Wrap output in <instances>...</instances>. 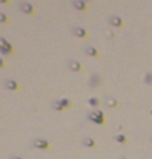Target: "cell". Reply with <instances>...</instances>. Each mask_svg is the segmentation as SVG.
Segmentation results:
<instances>
[{"mask_svg": "<svg viewBox=\"0 0 152 159\" xmlns=\"http://www.w3.org/2000/svg\"><path fill=\"white\" fill-rule=\"evenodd\" d=\"M115 141H116V142H119V143H124V142H126V137H124V135H122V134H119V135H116V137H115Z\"/></svg>", "mask_w": 152, "mask_h": 159, "instance_id": "ac0fdd59", "label": "cell"}, {"mask_svg": "<svg viewBox=\"0 0 152 159\" xmlns=\"http://www.w3.org/2000/svg\"><path fill=\"white\" fill-rule=\"evenodd\" d=\"M58 102H60L64 107H69V106H70V103H71V102L69 101V99H66V98H60V99H58Z\"/></svg>", "mask_w": 152, "mask_h": 159, "instance_id": "9a60e30c", "label": "cell"}, {"mask_svg": "<svg viewBox=\"0 0 152 159\" xmlns=\"http://www.w3.org/2000/svg\"><path fill=\"white\" fill-rule=\"evenodd\" d=\"M0 20H2V23H8V17L4 14H0Z\"/></svg>", "mask_w": 152, "mask_h": 159, "instance_id": "d6986e66", "label": "cell"}, {"mask_svg": "<svg viewBox=\"0 0 152 159\" xmlns=\"http://www.w3.org/2000/svg\"><path fill=\"white\" fill-rule=\"evenodd\" d=\"M19 8L20 11L24 12V14H32L33 12V7L31 3H27V2H20L19 3Z\"/></svg>", "mask_w": 152, "mask_h": 159, "instance_id": "7a4b0ae2", "label": "cell"}, {"mask_svg": "<svg viewBox=\"0 0 152 159\" xmlns=\"http://www.w3.org/2000/svg\"><path fill=\"white\" fill-rule=\"evenodd\" d=\"M73 33H74L75 36H78V37H82V39L87 37L86 31H85L83 28H81V27H74V28H73Z\"/></svg>", "mask_w": 152, "mask_h": 159, "instance_id": "ba28073f", "label": "cell"}, {"mask_svg": "<svg viewBox=\"0 0 152 159\" xmlns=\"http://www.w3.org/2000/svg\"><path fill=\"white\" fill-rule=\"evenodd\" d=\"M32 146L36 149H40V150H46L49 147V142L44 139V138H35L32 141Z\"/></svg>", "mask_w": 152, "mask_h": 159, "instance_id": "6da1fadb", "label": "cell"}, {"mask_svg": "<svg viewBox=\"0 0 152 159\" xmlns=\"http://www.w3.org/2000/svg\"><path fill=\"white\" fill-rule=\"evenodd\" d=\"M10 159H23V158H20V157H11Z\"/></svg>", "mask_w": 152, "mask_h": 159, "instance_id": "ffe728a7", "label": "cell"}, {"mask_svg": "<svg viewBox=\"0 0 152 159\" xmlns=\"http://www.w3.org/2000/svg\"><path fill=\"white\" fill-rule=\"evenodd\" d=\"M2 47L3 48H6V49H8V51H11L12 52V45L8 43L7 40H4V39H2Z\"/></svg>", "mask_w": 152, "mask_h": 159, "instance_id": "2e32d148", "label": "cell"}, {"mask_svg": "<svg viewBox=\"0 0 152 159\" xmlns=\"http://www.w3.org/2000/svg\"><path fill=\"white\" fill-rule=\"evenodd\" d=\"M144 81H146V83H150V85L152 83V73H151V72H148V73L146 74V77H144Z\"/></svg>", "mask_w": 152, "mask_h": 159, "instance_id": "e0dca14e", "label": "cell"}, {"mask_svg": "<svg viewBox=\"0 0 152 159\" xmlns=\"http://www.w3.org/2000/svg\"><path fill=\"white\" fill-rule=\"evenodd\" d=\"M87 102H89V105L93 106V107H97V106L99 105V101H98L97 98H89V99H87Z\"/></svg>", "mask_w": 152, "mask_h": 159, "instance_id": "5bb4252c", "label": "cell"}, {"mask_svg": "<svg viewBox=\"0 0 152 159\" xmlns=\"http://www.w3.org/2000/svg\"><path fill=\"white\" fill-rule=\"evenodd\" d=\"M122 159H124V158H122Z\"/></svg>", "mask_w": 152, "mask_h": 159, "instance_id": "603a6c76", "label": "cell"}, {"mask_svg": "<svg viewBox=\"0 0 152 159\" xmlns=\"http://www.w3.org/2000/svg\"><path fill=\"white\" fill-rule=\"evenodd\" d=\"M85 52H86L87 56H91V57H97V56H98V51H97L95 48L90 47V45H87V47L85 48Z\"/></svg>", "mask_w": 152, "mask_h": 159, "instance_id": "30bf717a", "label": "cell"}, {"mask_svg": "<svg viewBox=\"0 0 152 159\" xmlns=\"http://www.w3.org/2000/svg\"><path fill=\"white\" fill-rule=\"evenodd\" d=\"M52 107L54 109V110H60V111H62V110H64V109H65V107L62 106V105H61V103L58 102V101H54V102L52 103Z\"/></svg>", "mask_w": 152, "mask_h": 159, "instance_id": "4fadbf2b", "label": "cell"}, {"mask_svg": "<svg viewBox=\"0 0 152 159\" xmlns=\"http://www.w3.org/2000/svg\"><path fill=\"white\" fill-rule=\"evenodd\" d=\"M87 118H89V119H91V121H94L95 123H103V118H99V117H98V115H95L94 113H90Z\"/></svg>", "mask_w": 152, "mask_h": 159, "instance_id": "7c38bea8", "label": "cell"}, {"mask_svg": "<svg viewBox=\"0 0 152 159\" xmlns=\"http://www.w3.org/2000/svg\"><path fill=\"white\" fill-rule=\"evenodd\" d=\"M67 68H69L71 72H79V70L82 69V66H81V64H79L78 61L69 60V62H67Z\"/></svg>", "mask_w": 152, "mask_h": 159, "instance_id": "277c9868", "label": "cell"}, {"mask_svg": "<svg viewBox=\"0 0 152 159\" xmlns=\"http://www.w3.org/2000/svg\"><path fill=\"white\" fill-rule=\"evenodd\" d=\"M104 103H106V106L107 107H118L119 106V103H118V101L114 97H111V95H107L106 99H104Z\"/></svg>", "mask_w": 152, "mask_h": 159, "instance_id": "8992f818", "label": "cell"}, {"mask_svg": "<svg viewBox=\"0 0 152 159\" xmlns=\"http://www.w3.org/2000/svg\"><path fill=\"white\" fill-rule=\"evenodd\" d=\"M108 23L111 24V25H114V27H122V24H123L122 19L118 17V16H115V15L110 16V17H108Z\"/></svg>", "mask_w": 152, "mask_h": 159, "instance_id": "5b68a950", "label": "cell"}, {"mask_svg": "<svg viewBox=\"0 0 152 159\" xmlns=\"http://www.w3.org/2000/svg\"><path fill=\"white\" fill-rule=\"evenodd\" d=\"M71 4H73V7L78 11H86L87 10V3L85 0H74Z\"/></svg>", "mask_w": 152, "mask_h": 159, "instance_id": "3957f363", "label": "cell"}, {"mask_svg": "<svg viewBox=\"0 0 152 159\" xmlns=\"http://www.w3.org/2000/svg\"><path fill=\"white\" fill-rule=\"evenodd\" d=\"M82 145L85 146V147H93V146H95V142H94L93 138H83Z\"/></svg>", "mask_w": 152, "mask_h": 159, "instance_id": "8fae6325", "label": "cell"}, {"mask_svg": "<svg viewBox=\"0 0 152 159\" xmlns=\"http://www.w3.org/2000/svg\"><path fill=\"white\" fill-rule=\"evenodd\" d=\"M151 115H152V110H151Z\"/></svg>", "mask_w": 152, "mask_h": 159, "instance_id": "44dd1931", "label": "cell"}, {"mask_svg": "<svg viewBox=\"0 0 152 159\" xmlns=\"http://www.w3.org/2000/svg\"><path fill=\"white\" fill-rule=\"evenodd\" d=\"M99 82H101V78H99L98 74H97V73L91 74L90 80H89V85H90L91 87H97V86L99 85Z\"/></svg>", "mask_w": 152, "mask_h": 159, "instance_id": "52a82bcc", "label": "cell"}, {"mask_svg": "<svg viewBox=\"0 0 152 159\" xmlns=\"http://www.w3.org/2000/svg\"><path fill=\"white\" fill-rule=\"evenodd\" d=\"M4 86L7 87V89H10V90H16L17 89V82H15L13 80H6L4 81Z\"/></svg>", "mask_w": 152, "mask_h": 159, "instance_id": "9c48e42d", "label": "cell"}, {"mask_svg": "<svg viewBox=\"0 0 152 159\" xmlns=\"http://www.w3.org/2000/svg\"><path fill=\"white\" fill-rule=\"evenodd\" d=\"M151 141H152V137H151Z\"/></svg>", "mask_w": 152, "mask_h": 159, "instance_id": "7402d4cb", "label": "cell"}]
</instances>
